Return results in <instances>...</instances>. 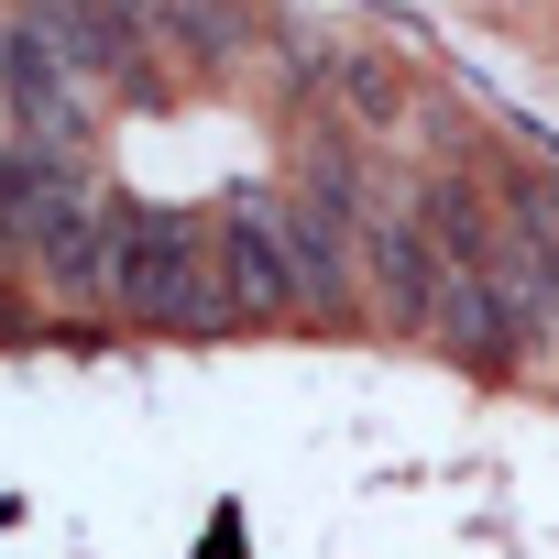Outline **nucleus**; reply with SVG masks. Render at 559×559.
<instances>
[{
	"label": "nucleus",
	"instance_id": "nucleus-1",
	"mask_svg": "<svg viewBox=\"0 0 559 559\" xmlns=\"http://www.w3.org/2000/svg\"><path fill=\"white\" fill-rule=\"evenodd\" d=\"M209 241L230 274V319H352V241L319 230L286 187H230Z\"/></svg>",
	"mask_w": 559,
	"mask_h": 559
},
{
	"label": "nucleus",
	"instance_id": "nucleus-2",
	"mask_svg": "<svg viewBox=\"0 0 559 559\" xmlns=\"http://www.w3.org/2000/svg\"><path fill=\"white\" fill-rule=\"evenodd\" d=\"M99 297H110L132 330H165V341H209V330H230L219 241H209V219H187V209H121Z\"/></svg>",
	"mask_w": 559,
	"mask_h": 559
},
{
	"label": "nucleus",
	"instance_id": "nucleus-3",
	"mask_svg": "<svg viewBox=\"0 0 559 559\" xmlns=\"http://www.w3.org/2000/svg\"><path fill=\"white\" fill-rule=\"evenodd\" d=\"M352 286L373 297L384 330L428 341V308H439V230H428V198H373V219L352 230Z\"/></svg>",
	"mask_w": 559,
	"mask_h": 559
},
{
	"label": "nucleus",
	"instance_id": "nucleus-4",
	"mask_svg": "<svg viewBox=\"0 0 559 559\" xmlns=\"http://www.w3.org/2000/svg\"><path fill=\"white\" fill-rule=\"evenodd\" d=\"M0 110H12L23 143H56V154H88V143H99V88L67 78V67L34 45V23H0Z\"/></svg>",
	"mask_w": 559,
	"mask_h": 559
},
{
	"label": "nucleus",
	"instance_id": "nucleus-5",
	"mask_svg": "<svg viewBox=\"0 0 559 559\" xmlns=\"http://www.w3.org/2000/svg\"><path fill=\"white\" fill-rule=\"evenodd\" d=\"M110 230H121V198L99 187V165H78L67 198L45 209V230L23 241V263L45 274L56 297H99V274H110Z\"/></svg>",
	"mask_w": 559,
	"mask_h": 559
},
{
	"label": "nucleus",
	"instance_id": "nucleus-6",
	"mask_svg": "<svg viewBox=\"0 0 559 559\" xmlns=\"http://www.w3.org/2000/svg\"><path fill=\"white\" fill-rule=\"evenodd\" d=\"M88 154H56V143H0V252L23 263V241L45 230V209L67 198V176H78Z\"/></svg>",
	"mask_w": 559,
	"mask_h": 559
},
{
	"label": "nucleus",
	"instance_id": "nucleus-7",
	"mask_svg": "<svg viewBox=\"0 0 559 559\" xmlns=\"http://www.w3.org/2000/svg\"><path fill=\"white\" fill-rule=\"evenodd\" d=\"M143 23H154V56L165 67H230L252 45V12L241 0H143Z\"/></svg>",
	"mask_w": 559,
	"mask_h": 559
},
{
	"label": "nucleus",
	"instance_id": "nucleus-8",
	"mask_svg": "<svg viewBox=\"0 0 559 559\" xmlns=\"http://www.w3.org/2000/svg\"><path fill=\"white\" fill-rule=\"evenodd\" d=\"M352 110L362 121H406V67H352Z\"/></svg>",
	"mask_w": 559,
	"mask_h": 559
}]
</instances>
